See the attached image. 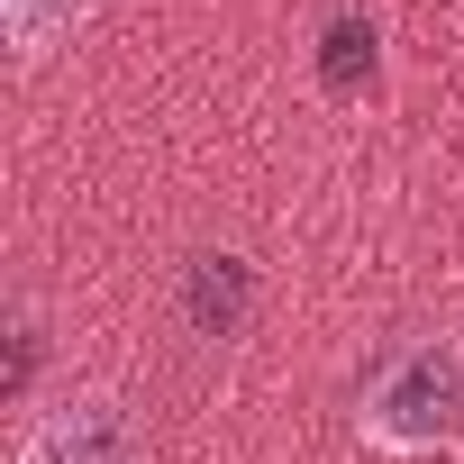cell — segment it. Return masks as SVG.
<instances>
[{"label": "cell", "mask_w": 464, "mask_h": 464, "mask_svg": "<svg viewBox=\"0 0 464 464\" xmlns=\"http://www.w3.org/2000/svg\"><path fill=\"white\" fill-rule=\"evenodd\" d=\"M128 455H137V437H128V410L110 392H64L19 437V464H128Z\"/></svg>", "instance_id": "7a4b0ae2"}, {"label": "cell", "mask_w": 464, "mask_h": 464, "mask_svg": "<svg viewBox=\"0 0 464 464\" xmlns=\"http://www.w3.org/2000/svg\"><path fill=\"white\" fill-rule=\"evenodd\" d=\"M310 64H319V82H328L337 101L373 92V73H382V28H373L364 0H328V10H319V46H310Z\"/></svg>", "instance_id": "3957f363"}, {"label": "cell", "mask_w": 464, "mask_h": 464, "mask_svg": "<svg viewBox=\"0 0 464 464\" xmlns=\"http://www.w3.org/2000/svg\"><path fill=\"white\" fill-rule=\"evenodd\" d=\"M82 19H92V0H0V28H10L19 64H46Z\"/></svg>", "instance_id": "277c9868"}, {"label": "cell", "mask_w": 464, "mask_h": 464, "mask_svg": "<svg viewBox=\"0 0 464 464\" xmlns=\"http://www.w3.org/2000/svg\"><path fill=\"white\" fill-rule=\"evenodd\" d=\"M246 292H256V274H246L237 256H200V265H191V328L227 337L237 310H246Z\"/></svg>", "instance_id": "5b68a950"}, {"label": "cell", "mask_w": 464, "mask_h": 464, "mask_svg": "<svg viewBox=\"0 0 464 464\" xmlns=\"http://www.w3.org/2000/svg\"><path fill=\"white\" fill-rule=\"evenodd\" d=\"M355 428L382 455H437V446H455L464 437V337H401L373 364V382L355 401Z\"/></svg>", "instance_id": "6da1fadb"}]
</instances>
